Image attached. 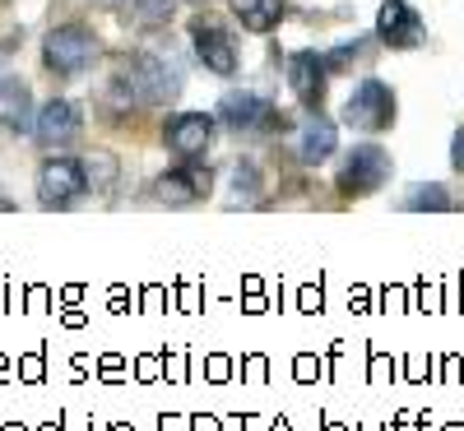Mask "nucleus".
Segmentation results:
<instances>
[{
  "instance_id": "obj_1",
  "label": "nucleus",
  "mask_w": 464,
  "mask_h": 431,
  "mask_svg": "<svg viewBox=\"0 0 464 431\" xmlns=\"http://www.w3.org/2000/svg\"><path fill=\"white\" fill-rule=\"evenodd\" d=\"M43 61L52 74H80L98 61V33L84 28V24H61L47 33L43 43Z\"/></svg>"
},
{
  "instance_id": "obj_2",
  "label": "nucleus",
  "mask_w": 464,
  "mask_h": 431,
  "mask_svg": "<svg viewBox=\"0 0 464 431\" xmlns=\"http://www.w3.org/2000/svg\"><path fill=\"white\" fill-rule=\"evenodd\" d=\"M343 121L353 130H367V135L391 130L395 126V89L381 80H362L343 102Z\"/></svg>"
},
{
  "instance_id": "obj_3",
  "label": "nucleus",
  "mask_w": 464,
  "mask_h": 431,
  "mask_svg": "<svg viewBox=\"0 0 464 431\" xmlns=\"http://www.w3.org/2000/svg\"><path fill=\"white\" fill-rule=\"evenodd\" d=\"M130 80H135V93L140 102H172L181 93V65L163 52H135L126 61Z\"/></svg>"
},
{
  "instance_id": "obj_4",
  "label": "nucleus",
  "mask_w": 464,
  "mask_h": 431,
  "mask_svg": "<svg viewBox=\"0 0 464 431\" xmlns=\"http://www.w3.org/2000/svg\"><path fill=\"white\" fill-rule=\"evenodd\" d=\"M391 172H395V163L381 144H358L339 168V190L343 195H372L391 181Z\"/></svg>"
},
{
  "instance_id": "obj_5",
  "label": "nucleus",
  "mask_w": 464,
  "mask_h": 431,
  "mask_svg": "<svg viewBox=\"0 0 464 431\" xmlns=\"http://www.w3.org/2000/svg\"><path fill=\"white\" fill-rule=\"evenodd\" d=\"M84 190H89V181H84V163H74V158H47L43 172H37V200H43L47 209H65V205H74Z\"/></svg>"
},
{
  "instance_id": "obj_6",
  "label": "nucleus",
  "mask_w": 464,
  "mask_h": 431,
  "mask_svg": "<svg viewBox=\"0 0 464 431\" xmlns=\"http://www.w3.org/2000/svg\"><path fill=\"white\" fill-rule=\"evenodd\" d=\"M190 47H196L205 70L223 74V80H227V74H237V43H232V33H223L218 24H205V19L190 24Z\"/></svg>"
},
{
  "instance_id": "obj_7",
  "label": "nucleus",
  "mask_w": 464,
  "mask_h": 431,
  "mask_svg": "<svg viewBox=\"0 0 464 431\" xmlns=\"http://www.w3.org/2000/svg\"><path fill=\"white\" fill-rule=\"evenodd\" d=\"M376 37L385 47H400V52H409V47H422V19H418V10L409 5V0H385L381 5V14H376Z\"/></svg>"
},
{
  "instance_id": "obj_8",
  "label": "nucleus",
  "mask_w": 464,
  "mask_h": 431,
  "mask_svg": "<svg viewBox=\"0 0 464 431\" xmlns=\"http://www.w3.org/2000/svg\"><path fill=\"white\" fill-rule=\"evenodd\" d=\"M218 116H223V126H232V130H279L284 121H279V111L269 107L260 93H223V102H218Z\"/></svg>"
},
{
  "instance_id": "obj_9",
  "label": "nucleus",
  "mask_w": 464,
  "mask_h": 431,
  "mask_svg": "<svg viewBox=\"0 0 464 431\" xmlns=\"http://www.w3.org/2000/svg\"><path fill=\"white\" fill-rule=\"evenodd\" d=\"M163 139H168V148L177 153V158H205V148H209V139H214V121L205 111H181V116H172V121L163 126Z\"/></svg>"
},
{
  "instance_id": "obj_10",
  "label": "nucleus",
  "mask_w": 464,
  "mask_h": 431,
  "mask_svg": "<svg viewBox=\"0 0 464 431\" xmlns=\"http://www.w3.org/2000/svg\"><path fill=\"white\" fill-rule=\"evenodd\" d=\"M209 190H214V172L196 168V163L172 168V172H163L159 181H153V195H159L163 205H196V200H205Z\"/></svg>"
},
{
  "instance_id": "obj_11",
  "label": "nucleus",
  "mask_w": 464,
  "mask_h": 431,
  "mask_svg": "<svg viewBox=\"0 0 464 431\" xmlns=\"http://www.w3.org/2000/svg\"><path fill=\"white\" fill-rule=\"evenodd\" d=\"M325 80H330V65H325V56H316V52H293L288 56V89L297 93V102L302 107H321V98H325Z\"/></svg>"
},
{
  "instance_id": "obj_12",
  "label": "nucleus",
  "mask_w": 464,
  "mask_h": 431,
  "mask_svg": "<svg viewBox=\"0 0 464 431\" xmlns=\"http://www.w3.org/2000/svg\"><path fill=\"white\" fill-rule=\"evenodd\" d=\"M33 135L37 144H70L74 135H80V107H74L70 98H52L43 111H37V121H33Z\"/></svg>"
},
{
  "instance_id": "obj_13",
  "label": "nucleus",
  "mask_w": 464,
  "mask_h": 431,
  "mask_svg": "<svg viewBox=\"0 0 464 431\" xmlns=\"http://www.w3.org/2000/svg\"><path fill=\"white\" fill-rule=\"evenodd\" d=\"M0 121H5L10 130H33V93L28 84L19 80V74H5L0 80Z\"/></svg>"
},
{
  "instance_id": "obj_14",
  "label": "nucleus",
  "mask_w": 464,
  "mask_h": 431,
  "mask_svg": "<svg viewBox=\"0 0 464 431\" xmlns=\"http://www.w3.org/2000/svg\"><path fill=\"white\" fill-rule=\"evenodd\" d=\"M330 153H334V126L325 121L321 111H312L302 121V135H297V158L302 163H325Z\"/></svg>"
},
{
  "instance_id": "obj_15",
  "label": "nucleus",
  "mask_w": 464,
  "mask_h": 431,
  "mask_svg": "<svg viewBox=\"0 0 464 431\" xmlns=\"http://www.w3.org/2000/svg\"><path fill=\"white\" fill-rule=\"evenodd\" d=\"M232 14H237L251 33H269L284 19V0H227Z\"/></svg>"
},
{
  "instance_id": "obj_16",
  "label": "nucleus",
  "mask_w": 464,
  "mask_h": 431,
  "mask_svg": "<svg viewBox=\"0 0 464 431\" xmlns=\"http://www.w3.org/2000/svg\"><path fill=\"white\" fill-rule=\"evenodd\" d=\"M172 10H177V0H130V19H135L140 28H159V24H168Z\"/></svg>"
},
{
  "instance_id": "obj_17",
  "label": "nucleus",
  "mask_w": 464,
  "mask_h": 431,
  "mask_svg": "<svg viewBox=\"0 0 464 431\" xmlns=\"http://www.w3.org/2000/svg\"><path fill=\"white\" fill-rule=\"evenodd\" d=\"M260 195V172L251 163H237V186H232V205H251Z\"/></svg>"
},
{
  "instance_id": "obj_18",
  "label": "nucleus",
  "mask_w": 464,
  "mask_h": 431,
  "mask_svg": "<svg viewBox=\"0 0 464 431\" xmlns=\"http://www.w3.org/2000/svg\"><path fill=\"white\" fill-rule=\"evenodd\" d=\"M404 205H409V209H450V195H446L441 186H418Z\"/></svg>"
},
{
  "instance_id": "obj_19",
  "label": "nucleus",
  "mask_w": 464,
  "mask_h": 431,
  "mask_svg": "<svg viewBox=\"0 0 464 431\" xmlns=\"http://www.w3.org/2000/svg\"><path fill=\"white\" fill-rule=\"evenodd\" d=\"M84 177H89V186H111L116 181V158L111 153H93V158L84 163Z\"/></svg>"
},
{
  "instance_id": "obj_20",
  "label": "nucleus",
  "mask_w": 464,
  "mask_h": 431,
  "mask_svg": "<svg viewBox=\"0 0 464 431\" xmlns=\"http://www.w3.org/2000/svg\"><path fill=\"white\" fill-rule=\"evenodd\" d=\"M450 163H455V172H464V126L455 130V144H450Z\"/></svg>"
},
{
  "instance_id": "obj_21",
  "label": "nucleus",
  "mask_w": 464,
  "mask_h": 431,
  "mask_svg": "<svg viewBox=\"0 0 464 431\" xmlns=\"http://www.w3.org/2000/svg\"><path fill=\"white\" fill-rule=\"evenodd\" d=\"M98 5H116V0H98Z\"/></svg>"
}]
</instances>
